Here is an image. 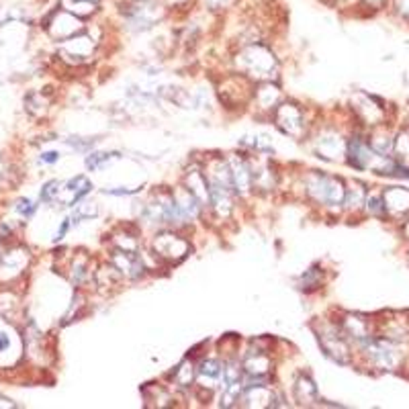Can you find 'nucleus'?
<instances>
[{
	"label": "nucleus",
	"instance_id": "obj_27",
	"mask_svg": "<svg viewBox=\"0 0 409 409\" xmlns=\"http://www.w3.org/2000/svg\"><path fill=\"white\" fill-rule=\"evenodd\" d=\"M35 209H37V205L33 203V201H29V198H21V201L17 203V211L23 215V217H31Z\"/></svg>",
	"mask_w": 409,
	"mask_h": 409
},
{
	"label": "nucleus",
	"instance_id": "obj_31",
	"mask_svg": "<svg viewBox=\"0 0 409 409\" xmlns=\"http://www.w3.org/2000/svg\"><path fill=\"white\" fill-rule=\"evenodd\" d=\"M68 228H70V223L68 221H64V225H62V230L55 233V240H62L64 235H66V232H68Z\"/></svg>",
	"mask_w": 409,
	"mask_h": 409
},
{
	"label": "nucleus",
	"instance_id": "obj_5",
	"mask_svg": "<svg viewBox=\"0 0 409 409\" xmlns=\"http://www.w3.org/2000/svg\"><path fill=\"white\" fill-rule=\"evenodd\" d=\"M154 250L156 256H160L164 260H182L189 252V242L178 237L174 233H160L154 240Z\"/></svg>",
	"mask_w": 409,
	"mask_h": 409
},
{
	"label": "nucleus",
	"instance_id": "obj_25",
	"mask_svg": "<svg viewBox=\"0 0 409 409\" xmlns=\"http://www.w3.org/2000/svg\"><path fill=\"white\" fill-rule=\"evenodd\" d=\"M115 158H119V154H107V152H103V154H92L89 160H86V166H89L90 170H99L103 164L115 160Z\"/></svg>",
	"mask_w": 409,
	"mask_h": 409
},
{
	"label": "nucleus",
	"instance_id": "obj_33",
	"mask_svg": "<svg viewBox=\"0 0 409 409\" xmlns=\"http://www.w3.org/2000/svg\"><path fill=\"white\" fill-rule=\"evenodd\" d=\"M369 2H373V4H379V2H383V0H369Z\"/></svg>",
	"mask_w": 409,
	"mask_h": 409
},
{
	"label": "nucleus",
	"instance_id": "obj_19",
	"mask_svg": "<svg viewBox=\"0 0 409 409\" xmlns=\"http://www.w3.org/2000/svg\"><path fill=\"white\" fill-rule=\"evenodd\" d=\"M29 252H25V250H15V252H9L4 258H2V267L0 270H11V276H15L18 274L25 264H27V260H29V256H27Z\"/></svg>",
	"mask_w": 409,
	"mask_h": 409
},
{
	"label": "nucleus",
	"instance_id": "obj_3",
	"mask_svg": "<svg viewBox=\"0 0 409 409\" xmlns=\"http://www.w3.org/2000/svg\"><path fill=\"white\" fill-rule=\"evenodd\" d=\"M307 193L323 207H342L346 196V186L340 178L315 172L307 178Z\"/></svg>",
	"mask_w": 409,
	"mask_h": 409
},
{
	"label": "nucleus",
	"instance_id": "obj_23",
	"mask_svg": "<svg viewBox=\"0 0 409 409\" xmlns=\"http://www.w3.org/2000/svg\"><path fill=\"white\" fill-rule=\"evenodd\" d=\"M193 381H195V366H193V362L184 360L174 373V383L178 387H189V385H193Z\"/></svg>",
	"mask_w": 409,
	"mask_h": 409
},
{
	"label": "nucleus",
	"instance_id": "obj_34",
	"mask_svg": "<svg viewBox=\"0 0 409 409\" xmlns=\"http://www.w3.org/2000/svg\"><path fill=\"white\" fill-rule=\"evenodd\" d=\"M408 235H409V219H408Z\"/></svg>",
	"mask_w": 409,
	"mask_h": 409
},
{
	"label": "nucleus",
	"instance_id": "obj_15",
	"mask_svg": "<svg viewBox=\"0 0 409 409\" xmlns=\"http://www.w3.org/2000/svg\"><path fill=\"white\" fill-rule=\"evenodd\" d=\"M242 366L248 373V376H264L268 373V369H270V358L264 352H260V350H256V352L252 350L246 356Z\"/></svg>",
	"mask_w": 409,
	"mask_h": 409
},
{
	"label": "nucleus",
	"instance_id": "obj_26",
	"mask_svg": "<svg viewBox=\"0 0 409 409\" xmlns=\"http://www.w3.org/2000/svg\"><path fill=\"white\" fill-rule=\"evenodd\" d=\"M60 189H62V182H60V180H50V182L43 186V191H41V198H43L45 203H52L55 196H60Z\"/></svg>",
	"mask_w": 409,
	"mask_h": 409
},
{
	"label": "nucleus",
	"instance_id": "obj_20",
	"mask_svg": "<svg viewBox=\"0 0 409 409\" xmlns=\"http://www.w3.org/2000/svg\"><path fill=\"white\" fill-rule=\"evenodd\" d=\"M295 397H297V401H299L301 405H309L311 401L318 399V389H315V385H313L309 379L301 376V379L297 381V385H295Z\"/></svg>",
	"mask_w": 409,
	"mask_h": 409
},
{
	"label": "nucleus",
	"instance_id": "obj_7",
	"mask_svg": "<svg viewBox=\"0 0 409 409\" xmlns=\"http://www.w3.org/2000/svg\"><path fill=\"white\" fill-rule=\"evenodd\" d=\"M113 267L115 270H119L121 274H125L127 279H140L143 274V262L142 258L135 252L129 250H115L113 254Z\"/></svg>",
	"mask_w": 409,
	"mask_h": 409
},
{
	"label": "nucleus",
	"instance_id": "obj_4",
	"mask_svg": "<svg viewBox=\"0 0 409 409\" xmlns=\"http://www.w3.org/2000/svg\"><path fill=\"white\" fill-rule=\"evenodd\" d=\"M320 344L325 350V354L332 356L340 364H348L350 356H352V348H350V340L344 336L342 327L336 325H325L320 332Z\"/></svg>",
	"mask_w": 409,
	"mask_h": 409
},
{
	"label": "nucleus",
	"instance_id": "obj_32",
	"mask_svg": "<svg viewBox=\"0 0 409 409\" xmlns=\"http://www.w3.org/2000/svg\"><path fill=\"white\" fill-rule=\"evenodd\" d=\"M205 2H207V4H209L211 9H221V6H223V4H225L228 0H205Z\"/></svg>",
	"mask_w": 409,
	"mask_h": 409
},
{
	"label": "nucleus",
	"instance_id": "obj_21",
	"mask_svg": "<svg viewBox=\"0 0 409 409\" xmlns=\"http://www.w3.org/2000/svg\"><path fill=\"white\" fill-rule=\"evenodd\" d=\"M366 201V189L364 184L356 182L352 189H346V196H344V205L348 209H360Z\"/></svg>",
	"mask_w": 409,
	"mask_h": 409
},
{
	"label": "nucleus",
	"instance_id": "obj_10",
	"mask_svg": "<svg viewBox=\"0 0 409 409\" xmlns=\"http://www.w3.org/2000/svg\"><path fill=\"white\" fill-rule=\"evenodd\" d=\"M230 172H232L233 189L237 195H246L252 189V172H250L248 162L240 156H233L230 160Z\"/></svg>",
	"mask_w": 409,
	"mask_h": 409
},
{
	"label": "nucleus",
	"instance_id": "obj_16",
	"mask_svg": "<svg viewBox=\"0 0 409 409\" xmlns=\"http://www.w3.org/2000/svg\"><path fill=\"white\" fill-rule=\"evenodd\" d=\"M364 105H358L356 111H358V115L362 117V121L366 125H381L383 123V119H385V108L379 107V103L371 99V96H366L364 94Z\"/></svg>",
	"mask_w": 409,
	"mask_h": 409
},
{
	"label": "nucleus",
	"instance_id": "obj_1",
	"mask_svg": "<svg viewBox=\"0 0 409 409\" xmlns=\"http://www.w3.org/2000/svg\"><path fill=\"white\" fill-rule=\"evenodd\" d=\"M362 354L369 358V362L374 369L381 371H395L401 366L403 362V354L399 350V344L387 338H371L362 348Z\"/></svg>",
	"mask_w": 409,
	"mask_h": 409
},
{
	"label": "nucleus",
	"instance_id": "obj_17",
	"mask_svg": "<svg viewBox=\"0 0 409 409\" xmlns=\"http://www.w3.org/2000/svg\"><path fill=\"white\" fill-rule=\"evenodd\" d=\"M393 143H395V138H393V133L389 129H376L373 135H371V140H369V145L373 147V152L376 154H381V156H389L393 152Z\"/></svg>",
	"mask_w": 409,
	"mask_h": 409
},
{
	"label": "nucleus",
	"instance_id": "obj_6",
	"mask_svg": "<svg viewBox=\"0 0 409 409\" xmlns=\"http://www.w3.org/2000/svg\"><path fill=\"white\" fill-rule=\"evenodd\" d=\"M344 336L354 342L358 348H362L369 340L373 338V327H371V320H366L364 315H346L342 323H340Z\"/></svg>",
	"mask_w": 409,
	"mask_h": 409
},
{
	"label": "nucleus",
	"instance_id": "obj_12",
	"mask_svg": "<svg viewBox=\"0 0 409 409\" xmlns=\"http://www.w3.org/2000/svg\"><path fill=\"white\" fill-rule=\"evenodd\" d=\"M158 9L154 2L150 0H143V2H138L129 9V23L131 25H138V27H150L156 23L158 18Z\"/></svg>",
	"mask_w": 409,
	"mask_h": 409
},
{
	"label": "nucleus",
	"instance_id": "obj_11",
	"mask_svg": "<svg viewBox=\"0 0 409 409\" xmlns=\"http://www.w3.org/2000/svg\"><path fill=\"white\" fill-rule=\"evenodd\" d=\"M221 373H223V364L219 360H213V358H207L201 362L198 371H196V381L201 387H209V389H215L219 387L221 383Z\"/></svg>",
	"mask_w": 409,
	"mask_h": 409
},
{
	"label": "nucleus",
	"instance_id": "obj_29",
	"mask_svg": "<svg viewBox=\"0 0 409 409\" xmlns=\"http://www.w3.org/2000/svg\"><path fill=\"white\" fill-rule=\"evenodd\" d=\"M60 160V154L57 152H45L43 156H41V162H45V164H54V162Z\"/></svg>",
	"mask_w": 409,
	"mask_h": 409
},
{
	"label": "nucleus",
	"instance_id": "obj_24",
	"mask_svg": "<svg viewBox=\"0 0 409 409\" xmlns=\"http://www.w3.org/2000/svg\"><path fill=\"white\" fill-rule=\"evenodd\" d=\"M364 205H366V211L371 215H376V217L387 215V211H385V203H383V195H366Z\"/></svg>",
	"mask_w": 409,
	"mask_h": 409
},
{
	"label": "nucleus",
	"instance_id": "obj_30",
	"mask_svg": "<svg viewBox=\"0 0 409 409\" xmlns=\"http://www.w3.org/2000/svg\"><path fill=\"white\" fill-rule=\"evenodd\" d=\"M9 346H11V340H9L6 334H2V332H0V352H4Z\"/></svg>",
	"mask_w": 409,
	"mask_h": 409
},
{
	"label": "nucleus",
	"instance_id": "obj_14",
	"mask_svg": "<svg viewBox=\"0 0 409 409\" xmlns=\"http://www.w3.org/2000/svg\"><path fill=\"white\" fill-rule=\"evenodd\" d=\"M186 189L191 191V195H195L198 198V203L201 205H207L209 203V182H207V177H205V172H201V170H189V174H186Z\"/></svg>",
	"mask_w": 409,
	"mask_h": 409
},
{
	"label": "nucleus",
	"instance_id": "obj_22",
	"mask_svg": "<svg viewBox=\"0 0 409 409\" xmlns=\"http://www.w3.org/2000/svg\"><path fill=\"white\" fill-rule=\"evenodd\" d=\"M391 154L395 162L409 164V131H403V133H399V135L395 138Z\"/></svg>",
	"mask_w": 409,
	"mask_h": 409
},
{
	"label": "nucleus",
	"instance_id": "obj_2",
	"mask_svg": "<svg viewBox=\"0 0 409 409\" xmlns=\"http://www.w3.org/2000/svg\"><path fill=\"white\" fill-rule=\"evenodd\" d=\"M237 64L242 72H246L252 78L258 80H270L276 72V60L270 50L264 45H252L246 47L242 54L237 55Z\"/></svg>",
	"mask_w": 409,
	"mask_h": 409
},
{
	"label": "nucleus",
	"instance_id": "obj_9",
	"mask_svg": "<svg viewBox=\"0 0 409 409\" xmlns=\"http://www.w3.org/2000/svg\"><path fill=\"white\" fill-rule=\"evenodd\" d=\"M276 125L285 131L286 135L301 138L303 133V115L295 105H283L276 108Z\"/></svg>",
	"mask_w": 409,
	"mask_h": 409
},
{
	"label": "nucleus",
	"instance_id": "obj_8",
	"mask_svg": "<svg viewBox=\"0 0 409 409\" xmlns=\"http://www.w3.org/2000/svg\"><path fill=\"white\" fill-rule=\"evenodd\" d=\"M385 211L393 217H408L409 215V191L403 186H391L383 193Z\"/></svg>",
	"mask_w": 409,
	"mask_h": 409
},
{
	"label": "nucleus",
	"instance_id": "obj_28",
	"mask_svg": "<svg viewBox=\"0 0 409 409\" xmlns=\"http://www.w3.org/2000/svg\"><path fill=\"white\" fill-rule=\"evenodd\" d=\"M395 2V9L401 17L409 21V0H393Z\"/></svg>",
	"mask_w": 409,
	"mask_h": 409
},
{
	"label": "nucleus",
	"instance_id": "obj_18",
	"mask_svg": "<svg viewBox=\"0 0 409 409\" xmlns=\"http://www.w3.org/2000/svg\"><path fill=\"white\" fill-rule=\"evenodd\" d=\"M62 189L72 195L70 201H68V207H72V205H76L82 196L89 195L90 189H92V184H90V180L86 177H76V178H72L70 182L62 184Z\"/></svg>",
	"mask_w": 409,
	"mask_h": 409
},
{
	"label": "nucleus",
	"instance_id": "obj_13",
	"mask_svg": "<svg viewBox=\"0 0 409 409\" xmlns=\"http://www.w3.org/2000/svg\"><path fill=\"white\" fill-rule=\"evenodd\" d=\"M318 152H320V158H327V160H334L342 154H346V143L342 142L338 133L334 131H327L323 133L320 140H318Z\"/></svg>",
	"mask_w": 409,
	"mask_h": 409
}]
</instances>
